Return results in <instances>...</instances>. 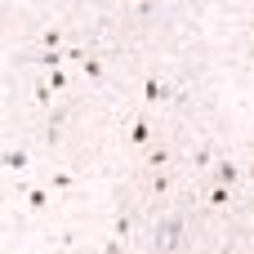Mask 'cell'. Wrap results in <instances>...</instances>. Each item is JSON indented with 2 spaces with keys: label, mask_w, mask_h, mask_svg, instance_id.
<instances>
[{
  "label": "cell",
  "mask_w": 254,
  "mask_h": 254,
  "mask_svg": "<svg viewBox=\"0 0 254 254\" xmlns=\"http://www.w3.org/2000/svg\"><path fill=\"white\" fill-rule=\"evenodd\" d=\"M179 246H183V219L170 214L156 223V250H179Z\"/></svg>",
  "instance_id": "obj_1"
},
{
  "label": "cell",
  "mask_w": 254,
  "mask_h": 254,
  "mask_svg": "<svg viewBox=\"0 0 254 254\" xmlns=\"http://www.w3.org/2000/svg\"><path fill=\"white\" fill-rule=\"evenodd\" d=\"M143 98H147V103H161V98H165V85H161V80L152 76V80L143 85Z\"/></svg>",
  "instance_id": "obj_2"
},
{
  "label": "cell",
  "mask_w": 254,
  "mask_h": 254,
  "mask_svg": "<svg viewBox=\"0 0 254 254\" xmlns=\"http://www.w3.org/2000/svg\"><path fill=\"white\" fill-rule=\"evenodd\" d=\"M0 165H4V170H27V152H4Z\"/></svg>",
  "instance_id": "obj_3"
},
{
  "label": "cell",
  "mask_w": 254,
  "mask_h": 254,
  "mask_svg": "<svg viewBox=\"0 0 254 254\" xmlns=\"http://www.w3.org/2000/svg\"><path fill=\"white\" fill-rule=\"evenodd\" d=\"M214 179H219L223 188H232V183H237V165H228V161H223V165L214 170Z\"/></svg>",
  "instance_id": "obj_4"
},
{
  "label": "cell",
  "mask_w": 254,
  "mask_h": 254,
  "mask_svg": "<svg viewBox=\"0 0 254 254\" xmlns=\"http://www.w3.org/2000/svg\"><path fill=\"white\" fill-rule=\"evenodd\" d=\"M63 58H67L63 49H49V54H40L36 63H40V67H54V71H58V63H63Z\"/></svg>",
  "instance_id": "obj_5"
},
{
  "label": "cell",
  "mask_w": 254,
  "mask_h": 254,
  "mask_svg": "<svg viewBox=\"0 0 254 254\" xmlns=\"http://www.w3.org/2000/svg\"><path fill=\"white\" fill-rule=\"evenodd\" d=\"M129 138H134V143H147V138H152V125H147V121H138V125L129 129Z\"/></svg>",
  "instance_id": "obj_6"
},
{
  "label": "cell",
  "mask_w": 254,
  "mask_h": 254,
  "mask_svg": "<svg viewBox=\"0 0 254 254\" xmlns=\"http://www.w3.org/2000/svg\"><path fill=\"white\" fill-rule=\"evenodd\" d=\"M27 205H31V210H45V205H49V196H45L40 188H31V192H27Z\"/></svg>",
  "instance_id": "obj_7"
},
{
  "label": "cell",
  "mask_w": 254,
  "mask_h": 254,
  "mask_svg": "<svg viewBox=\"0 0 254 254\" xmlns=\"http://www.w3.org/2000/svg\"><path fill=\"white\" fill-rule=\"evenodd\" d=\"M85 76H94V80H98V76H103V63H98V58H85Z\"/></svg>",
  "instance_id": "obj_8"
},
{
  "label": "cell",
  "mask_w": 254,
  "mask_h": 254,
  "mask_svg": "<svg viewBox=\"0 0 254 254\" xmlns=\"http://www.w3.org/2000/svg\"><path fill=\"white\" fill-rule=\"evenodd\" d=\"M210 205H228V188H223V183H219V188L210 192Z\"/></svg>",
  "instance_id": "obj_9"
}]
</instances>
